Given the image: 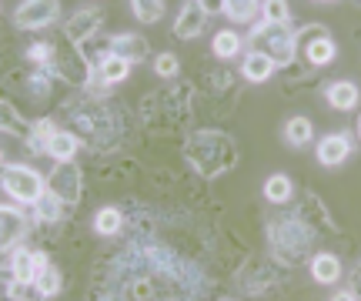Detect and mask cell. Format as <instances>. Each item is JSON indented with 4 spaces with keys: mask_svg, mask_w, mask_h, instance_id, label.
I'll list each match as a JSON object with an SVG mask.
<instances>
[{
    "mask_svg": "<svg viewBox=\"0 0 361 301\" xmlns=\"http://www.w3.org/2000/svg\"><path fill=\"white\" fill-rule=\"evenodd\" d=\"M184 157H188L191 168L201 171L204 178H218V174L234 168L238 145L221 131H194L191 137L184 141Z\"/></svg>",
    "mask_w": 361,
    "mask_h": 301,
    "instance_id": "6da1fadb",
    "label": "cell"
},
{
    "mask_svg": "<svg viewBox=\"0 0 361 301\" xmlns=\"http://www.w3.org/2000/svg\"><path fill=\"white\" fill-rule=\"evenodd\" d=\"M311 224L305 218H284V221H271V241L274 251L281 254V262L298 264L311 251Z\"/></svg>",
    "mask_w": 361,
    "mask_h": 301,
    "instance_id": "7a4b0ae2",
    "label": "cell"
},
{
    "mask_svg": "<svg viewBox=\"0 0 361 301\" xmlns=\"http://www.w3.org/2000/svg\"><path fill=\"white\" fill-rule=\"evenodd\" d=\"M295 40H298V34L288 24L251 27V51L268 54L274 64H291V57H295Z\"/></svg>",
    "mask_w": 361,
    "mask_h": 301,
    "instance_id": "3957f363",
    "label": "cell"
},
{
    "mask_svg": "<svg viewBox=\"0 0 361 301\" xmlns=\"http://www.w3.org/2000/svg\"><path fill=\"white\" fill-rule=\"evenodd\" d=\"M4 191H7L13 201H20V204H37L40 195L47 191V181H44L34 168L4 164Z\"/></svg>",
    "mask_w": 361,
    "mask_h": 301,
    "instance_id": "277c9868",
    "label": "cell"
},
{
    "mask_svg": "<svg viewBox=\"0 0 361 301\" xmlns=\"http://www.w3.org/2000/svg\"><path fill=\"white\" fill-rule=\"evenodd\" d=\"M61 13V0H24L17 11H13V24L20 30H37L57 20Z\"/></svg>",
    "mask_w": 361,
    "mask_h": 301,
    "instance_id": "5b68a950",
    "label": "cell"
},
{
    "mask_svg": "<svg viewBox=\"0 0 361 301\" xmlns=\"http://www.w3.org/2000/svg\"><path fill=\"white\" fill-rule=\"evenodd\" d=\"M54 67H57V74L67 78L71 84H84L90 80V67H87V54L74 51V40H67L61 47H54Z\"/></svg>",
    "mask_w": 361,
    "mask_h": 301,
    "instance_id": "8992f818",
    "label": "cell"
},
{
    "mask_svg": "<svg viewBox=\"0 0 361 301\" xmlns=\"http://www.w3.org/2000/svg\"><path fill=\"white\" fill-rule=\"evenodd\" d=\"M47 188H51L64 204H78L80 201V168L74 161H61V164L54 168V174L47 178Z\"/></svg>",
    "mask_w": 361,
    "mask_h": 301,
    "instance_id": "52a82bcc",
    "label": "cell"
},
{
    "mask_svg": "<svg viewBox=\"0 0 361 301\" xmlns=\"http://www.w3.org/2000/svg\"><path fill=\"white\" fill-rule=\"evenodd\" d=\"M47 268V254L40 251H13V262H11V275L13 285H37V275Z\"/></svg>",
    "mask_w": 361,
    "mask_h": 301,
    "instance_id": "ba28073f",
    "label": "cell"
},
{
    "mask_svg": "<svg viewBox=\"0 0 361 301\" xmlns=\"http://www.w3.org/2000/svg\"><path fill=\"white\" fill-rule=\"evenodd\" d=\"M107 54H117V57H124V61H144L151 47H147V37L141 34H121V37H111L107 40Z\"/></svg>",
    "mask_w": 361,
    "mask_h": 301,
    "instance_id": "9c48e42d",
    "label": "cell"
},
{
    "mask_svg": "<svg viewBox=\"0 0 361 301\" xmlns=\"http://www.w3.org/2000/svg\"><path fill=\"white\" fill-rule=\"evenodd\" d=\"M204 20H207V11L197 4V0H188L184 4V11H180L178 24H174V34H178L180 40H191L197 37L201 30H204Z\"/></svg>",
    "mask_w": 361,
    "mask_h": 301,
    "instance_id": "30bf717a",
    "label": "cell"
},
{
    "mask_svg": "<svg viewBox=\"0 0 361 301\" xmlns=\"http://www.w3.org/2000/svg\"><path fill=\"white\" fill-rule=\"evenodd\" d=\"M97 27H101V11H78L71 20H67L64 34H67V40L84 44L87 37H94V34H97Z\"/></svg>",
    "mask_w": 361,
    "mask_h": 301,
    "instance_id": "8fae6325",
    "label": "cell"
},
{
    "mask_svg": "<svg viewBox=\"0 0 361 301\" xmlns=\"http://www.w3.org/2000/svg\"><path fill=\"white\" fill-rule=\"evenodd\" d=\"M348 154H351L348 134H328L322 145H318V161H322V164H328V168L341 164V161H345Z\"/></svg>",
    "mask_w": 361,
    "mask_h": 301,
    "instance_id": "7c38bea8",
    "label": "cell"
},
{
    "mask_svg": "<svg viewBox=\"0 0 361 301\" xmlns=\"http://www.w3.org/2000/svg\"><path fill=\"white\" fill-rule=\"evenodd\" d=\"M305 57H308V64H314V67L328 64V61L335 57V40L328 37V34H322V30H314V37L305 44Z\"/></svg>",
    "mask_w": 361,
    "mask_h": 301,
    "instance_id": "4fadbf2b",
    "label": "cell"
},
{
    "mask_svg": "<svg viewBox=\"0 0 361 301\" xmlns=\"http://www.w3.org/2000/svg\"><path fill=\"white\" fill-rule=\"evenodd\" d=\"M328 104L335 107V111H351V107L358 104V87L351 84V80H338L328 87Z\"/></svg>",
    "mask_w": 361,
    "mask_h": 301,
    "instance_id": "5bb4252c",
    "label": "cell"
},
{
    "mask_svg": "<svg viewBox=\"0 0 361 301\" xmlns=\"http://www.w3.org/2000/svg\"><path fill=\"white\" fill-rule=\"evenodd\" d=\"M271 74H274V61H271L268 54L251 51V54L245 57V78H247V80L261 84V80H268Z\"/></svg>",
    "mask_w": 361,
    "mask_h": 301,
    "instance_id": "9a60e30c",
    "label": "cell"
},
{
    "mask_svg": "<svg viewBox=\"0 0 361 301\" xmlns=\"http://www.w3.org/2000/svg\"><path fill=\"white\" fill-rule=\"evenodd\" d=\"M78 151V134L74 131H54V137L47 141V154L54 161H71Z\"/></svg>",
    "mask_w": 361,
    "mask_h": 301,
    "instance_id": "2e32d148",
    "label": "cell"
},
{
    "mask_svg": "<svg viewBox=\"0 0 361 301\" xmlns=\"http://www.w3.org/2000/svg\"><path fill=\"white\" fill-rule=\"evenodd\" d=\"M311 275H314V281H322V285H331V281H338V275H341V262H338L335 254H314Z\"/></svg>",
    "mask_w": 361,
    "mask_h": 301,
    "instance_id": "e0dca14e",
    "label": "cell"
},
{
    "mask_svg": "<svg viewBox=\"0 0 361 301\" xmlns=\"http://www.w3.org/2000/svg\"><path fill=\"white\" fill-rule=\"evenodd\" d=\"M130 70V61H124V57H117V54H107L101 61V67H97V78L104 80V84H117V80H124Z\"/></svg>",
    "mask_w": 361,
    "mask_h": 301,
    "instance_id": "ac0fdd59",
    "label": "cell"
},
{
    "mask_svg": "<svg viewBox=\"0 0 361 301\" xmlns=\"http://www.w3.org/2000/svg\"><path fill=\"white\" fill-rule=\"evenodd\" d=\"M0 214H4V235L0 238H4V248H11L13 241H20V235H24V214L11 204H4Z\"/></svg>",
    "mask_w": 361,
    "mask_h": 301,
    "instance_id": "d6986e66",
    "label": "cell"
},
{
    "mask_svg": "<svg viewBox=\"0 0 361 301\" xmlns=\"http://www.w3.org/2000/svg\"><path fill=\"white\" fill-rule=\"evenodd\" d=\"M121 228H124V214L121 208H104L97 218H94V231L101 238H114L121 235Z\"/></svg>",
    "mask_w": 361,
    "mask_h": 301,
    "instance_id": "ffe728a7",
    "label": "cell"
},
{
    "mask_svg": "<svg viewBox=\"0 0 361 301\" xmlns=\"http://www.w3.org/2000/svg\"><path fill=\"white\" fill-rule=\"evenodd\" d=\"M261 0H224V13L238 20V24H247V20H255V13H258Z\"/></svg>",
    "mask_w": 361,
    "mask_h": 301,
    "instance_id": "44dd1931",
    "label": "cell"
},
{
    "mask_svg": "<svg viewBox=\"0 0 361 301\" xmlns=\"http://www.w3.org/2000/svg\"><path fill=\"white\" fill-rule=\"evenodd\" d=\"M311 134H314V128H311L308 118H291V121H288V128H284V137H288V145H295V147L308 145Z\"/></svg>",
    "mask_w": 361,
    "mask_h": 301,
    "instance_id": "7402d4cb",
    "label": "cell"
},
{
    "mask_svg": "<svg viewBox=\"0 0 361 301\" xmlns=\"http://www.w3.org/2000/svg\"><path fill=\"white\" fill-rule=\"evenodd\" d=\"M61 204H64V201H61V197L47 188V191L40 195V201L34 204V211H37V221H57V218H61Z\"/></svg>",
    "mask_w": 361,
    "mask_h": 301,
    "instance_id": "603a6c76",
    "label": "cell"
},
{
    "mask_svg": "<svg viewBox=\"0 0 361 301\" xmlns=\"http://www.w3.org/2000/svg\"><path fill=\"white\" fill-rule=\"evenodd\" d=\"M130 7L141 24H157L164 17V0H130Z\"/></svg>",
    "mask_w": 361,
    "mask_h": 301,
    "instance_id": "cb8c5ba5",
    "label": "cell"
},
{
    "mask_svg": "<svg viewBox=\"0 0 361 301\" xmlns=\"http://www.w3.org/2000/svg\"><path fill=\"white\" fill-rule=\"evenodd\" d=\"M54 131H57V128H54V121H37V124H30V134H27V141H30V147H34V151H47V141H51L54 137Z\"/></svg>",
    "mask_w": 361,
    "mask_h": 301,
    "instance_id": "d4e9b609",
    "label": "cell"
},
{
    "mask_svg": "<svg viewBox=\"0 0 361 301\" xmlns=\"http://www.w3.org/2000/svg\"><path fill=\"white\" fill-rule=\"evenodd\" d=\"M61 285H64V278L57 268H44L37 275V291L40 298H54V295H61Z\"/></svg>",
    "mask_w": 361,
    "mask_h": 301,
    "instance_id": "484cf974",
    "label": "cell"
},
{
    "mask_svg": "<svg viewBox=\"0 0 361 301\" xmlns=\"http://www.w3.org/2000/svg\"><path fill=\"white\" fill-rule=\"evenodd\" d=\"M238 51H241V37H238L234 30H221L218 37H214V54H218V57L231 61Z\"/></svg>",
    "mask_w": 361,
    "mask_h": 301,
    "instance_id": "4316f807",
    "label": "cell"
},
{
    "mask_svg": "<svg viewBox=\"0 0 361 301\" xmlns=\"http://www.w3.org/2000/svg\"><path fill=\"white\" fill-rule=\"evenodd\" d=\"M264 197H268V201H274V204L288 201V197H291V181H288L284 174H274V178H268V184H264Z\"/></svg>",
    "mask_w": 361,
    "mask_h": 301,
    "instance_id": "83f0119b",
    "label": "cell"
},
{
    "mask_svg": "<svg viewBox=\"0 0 361 301\" xmlns=\"http://www.w3.org/2000/svg\"><path fill=\"white\" fill-rule=\"evenodd\" d=\"M288 0H264V24H288Z\"/></svg>",
    "mask_w": 361,
    "mask_h": 301,
    "instance_id": "f1b7e54d",
    "label": "cell"
},
{
    "mask_svg": "<svg viewBox=\"0 0 361 301\" xmlns=\"http://www.w3.org/2000/svg\"><path fill=\"white\" fill-rule=\"evenodd\" d=\"M178 70H180V64H178V57H174V54H161V57L154 61L157 78H178Z\"/></svg>",
    "mask_w": 361,
    "mask_h": 301,
    "instance_id": "f546056e",
    "label": "cell"
},
{
    "mask_svg": "<svg viewBox=\"0 0 361 301\" xmlns=\"http://www.w3.org/2000/svg\"><path fill=\"white\" fill-rule=\"evenodd\" d=\"M197 4H201L207 13H221V11H224V0H197Z\"/></svg>",
    "mask_w": 361,
    "mask_h": 301,
    "instance_id": "4dcf8cb0",
    "label": "cell"
},
{
    "mask_svg": "<svg viewBox=\"0 0 361 301\" xmlns=\"http://www.w3.org/2000/svg\"><path fill=\"white\" fill-rule=\"evenodd\" d=\"M355 291L361 295V264H358V271H355Z\"/></svg>",
    "mask_w": 361,
    "mask_h": 301,
    "instance_id": "1f68e13d",
    "label": "cell"
},
{
    "mask_svg": "<svg viewBox=\"0 0 361 301\" xmlns=\"http://www.w3.org/2000/svg\"><path fill=\"white\" fill-rule=\"evenodd\" d=\"M358 134H361V121H358Z\"/></svg>",
    "mask_w": 361,
    "mask_h": 301,
    "instance_id": "d6a6232c",
    "label": "cell"
}]
</instances>
